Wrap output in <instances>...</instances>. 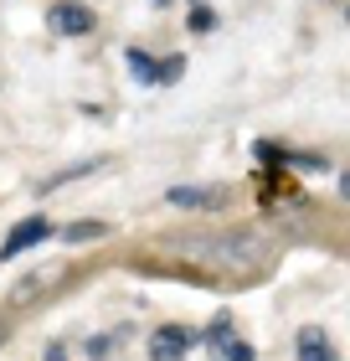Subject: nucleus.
<instances>
[{
  "mask_svg": "<svg viewBox=\"0 0 350 361\" xmlns=\"http://www.w3.org/2000/svg\"><path fill=\"white\" fill-rule=\"evenodd\" d=\"M186 26H191V31H196V37H206V31H211V26H216V11H206V6H196V11H191V16H186Z\"/></svg>",
  "mask_w": 350,
  "mask_h": 361,
  "instance_id": "f8f14e48",
  "label": "nucleus"
},
{
  "mask_svg": "<svg viewBox=\"0 0 350 361\" xmlns=\"http://www.w3.org/2000/svg\"><path fill=\"white\" fill-rule=\"evenodd\" d=\"M165 202L186 207V212H216V207L232 202V191L227 186H170V191H165Z\"/></svg>",
  "mask_w": 350,
  "mask_h": 361,
  "instance_id": "39448f33",
  "label": "nucleus"
},
{
  "mask_svg": "<svg viewBox=\"0 0 350 361\" xmlns=\"http://www.w3.org/2000/svg\"><path fill=\"white\" fill-rule=\"evenodd\" d=\"M57 227H52V217H42V212H31V217H21L6 233V243H0V264H11V258H21L26 248H42L46 238H52Z\"/></svg>",
  "mask_w": 350,
  "mask_h": 361,
  "instance_id": "f03ea898",
  "label": "nucleus"
},
{
  "mask_svg": "<svg viewBox=\"0 0 350 361\" xmlns=\"http://www.w3.org/2000/svg\"><path fill=\"white\" fill-rule=\"evenodd\" d=\"M294 351H299V361H340L335 346H330V336L320 331V325H304V331H299V341H294Z\"/></svg>",
  "mask_w": 350,
  "mask_h": 361,
  "instance_id": "423d86ee",
  "label": "nucleus"
},
{
  "mask_svg": "<svg viewBox=\"0 0 350 361\" xmlns=\"http://www.w3.org/2000/svg\"><path fill=\"white\" fill-rule=\"evenodd\" d=\"M222 356H227V361H253L258 351L247 346V341H227V346H222Z\"/></svg>",
  "mask_w": 350,
  "mask_h": 361,
  "instance_id": "4468645a",
  "label": "nucleus"
},
{
  "mask_svg": "<svg viewBox=\"0 0 350 361\" xmlns=\"http://www.w3.org/2000/svg\"><path fill=\"white\" fill-rule=\"evenodd\" d=\"M124 62H129V73H135V83H139V88H160V62H149L139 47H129Z\"/></svg>",
  "mask_w": 350,
  "mask_h": 361,
  "instance_id": "6e6552de",
  "label": "nucleus"
},
{
  "mask_svg": "<svg viewBox=\"0 0 350 361\" xmlns=\"http://www.w3.org/2000/svg\"><path fill=\"white\" fill-rule=\"evenodd\" d=\"M345 21H350V6H345Z\"/></svg>",
  "mask_w": 350,
  "mask_h": 361,
  "instance_id": "6ab92c4d",
  "label": "nucleus"
},
{
  "mask_svg": "<svg viewBox=\"0 0 350 361\" xmlns=\"http://www.w3.org/2000/svg\"><path fill=\"white\" fill-rule=\"evenodd\" d=\"M340 196H345V202H350V171L340 176Z\"/></svg>",
  "mask_w": 350,
  "mask_h": 361,
  "instance_id": "dca6fc26",
  "label": "nucleus"
},
{
  "mask_svg": "<svg viewBox=\"0 0 350 361\" xmlns=\"http://www.w3.org/2000/svg\"><path fill=\"white\" fill-rule=\"evenodd\" d=\"M191 346H201V331H191V325H160L149 336V361H186Z\"/></svg>",
  "mask_w": 350,
  "mask_h": 361,
  "instance_id": "7ed1b4c3",
  "label": "nucleus"
},
{
  "mask_svg": "<svg viewBox=\"0 0 350 361\" xmlns=\"http://www.w3.org/2000/svg\"><path fill=\"white\" fill-rule=\"evenodd\" d=\"M180 73H186V57H165V62H160V88L180 83Z\"/></svg>",
  "mask_w": 350,
  "mask_h": 361,
  "instance_id": "ddd939ff",
  "label": "nucleus"
},
{
  "mask_svg": "<svg viewBox=\"0 0 350 361\" xmlns=\"http://www.w3.org/2000/svg\"><path fill=\"white\" fill-rule=\"evenodd\" d=\"M98 171H108V155H93V160H77V166H68V171H57V176H46L42 180V196L46 191H62V186H68V180H82V176H98Z\"/></svg>",
  "mask_w": 350,
  "mask_h": 361,
  "instance_id": "0eeeda50",
  "label": "nucleus"
},
{
  "mask_svg": "<svg viewBox=\"0 0 350 361\" xmlns=\"http://www.w3.org/2000/svg\"><path fill=\"white\" fill-rule=\"evenodd\" d=\"M108 346H113V336H93V341H88V356H104Z\"/></svg>",
  "mask_w": 350,
  "mask_h": 361,
  "instance_id": "2eb2a0df",
  "label": "nucleus"
},
{
  "mask_svg": "<svg viewBox=\"0 0 350 361\" xmlns=\"http://www.w3.org/2000/svg\"><path fill=\"white\" fill-rule=\"evenodd\" d=\"M196 253H201L206 264L227 269V274H258V269H268V258H273L268 238L253 233V227H242V233L237 227H232V233H216L206 243H196Z\"/></svg>",
  "mask_w": 350,
  "mask_h": 361,
  "instance_id": "f257e3e1",
  "label": "nucleus"
},
{
  "mask_svg": "<svg viewBox=\"0 0 350 361\" xmlns=\"http://www.w3.org/2000/svg\"><path fill=\"white\" fill-rule=\"evenodd\" d=\"M62 238H68V243H93V238H108V222H73V227H62Z\"/></svg>",
  "mask_w": 350,
  "mask_h": 361,
  "instance_id": "9d476101",
  "label": "nucleus"
},
{
  "mask_svg": "<svg viewBox=\"0 0 350 361\" xmlns=\"http://www.w3.org/2000/svg\"><path fill=\"white\" fill-rule=\"evenodd\" d=\"M52 279H57V269H46V274H31V279H21V284H15V294H11V300H15V305H26L31 294H37L42 284H52Z\"/></svg>",
  "mask_w": 350,
  "mask_h": 361,
  "instance_id": "9b49d317",
  "label": "nucleus"
},
{
  "mask_svg": "<svg viewBox=\"0 0 350 361\" xmlns=\"http://www.w3.org/2000/svg\"><path fill=\"white\" fill-rule=\"evenodd\" d=\"M227 341H232V320H227V315H216V320L206 325V331H201V346H211L216 356H222V346H227Z\"/></svg>",
  "mask_w": 350,
  "mask_h": 361,
  "instance_id": "1a4fd4ad",
  "label": "nucleus"
},
{
  "mask_svg": "<svg viewBox=\"0 0 350 361\" xmlns=\"http://www.w3.org/2000/svg\"><path fill=\"white\" fill-rule=\"evenodd\" d=\"M0 346H6V320H0Z\"/></svg>",
  "mask_w": 350,
  "mask_h": 361,
  "instance_id": "a211bd4d",
  "label": "nucleus"
},
{
  "mask_svg": "<svg viewBox=\"0 0 350 361\" xmlns=\"http://www.w3.org/2000/svg\"><path fill=\"white\" fill-rule=\"evenodd\" d=\"M149 6H155V11H165V6H175V0H149Z\"/></svg>",
  "mask_w": 350,
  "mask_h": 361,
  "instance_id": "f3484780",
  "label": "nucleus"
},
{
  "mask_svg": "<svg viewBox=\"0 0 350 361\" xmlns=\"http://www.w3.org/2000/svg\"><path fill=\"white\" fill-rule=\"evenodd\" d=\"M46 26H52L57 37H88L93 31V11L77 6V0H57V6H46Z\"/></svg>",
  "mask_w": 350,
  "mask_h": 361,
  "instance_id": "20e7f679",
  "label": "nucleus"
}]
</instances>
